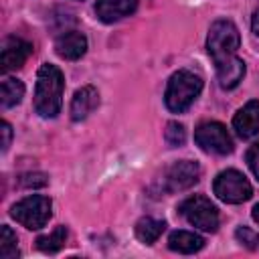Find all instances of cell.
<instances>
[{
  "label": "cell",
  "mask_w": 259,
  "mask_h": 259,
  "mask_svg": "<svg viewBox=\"0 0 259 259\" xmlns=\"http://www.w3.org/2000/svg\"><path fill=\"white\" fill-rule=\"evenodd\" d=\"M241 45L239 28L231 20H217L208 28L206 51L214 63L217 79L223 89H235L245 75V63L237 57Z\"/></svg>",
  "instance_id": "6da1fadb"
},
{
  "label": "cell",
  "mask_w": 259,
  "mask_h": 259,
  "mask_svg": "<svg viewBox=\"0 0 259 259\" xmlns=\"http://www.w3.org/2000/svg\"><path fill=\"white\" fill-rule=\"evenodd\" d=\"M65 79L57 65L45 63L36 73L34 85V111L40 117H57L63 105Z\"/></svg>",
  "instance_id": "7a4b0ae2"
},
{
  "label": "cell",
  "mask_w": 259,
  "mask_h": 259,
  "mask_svg": "<svg viewBox=\"0 0 259 259\" xmlns=\"http://www.w3.org/2000/svg\"><path fill=\"white\" fill-rule=\"evenodd\" d=\"M200 91H202V79L192 71L180 69L168 79L164 103L172 113H182L194 103Z\"/></svg>",
  "instance_id": "3957f363"
},
{
  "label": "cell",
  "mask_w": 259,
  "mask_h": 259,
  "mask_svg": "<svg viewBox=\"0 0 259 259\" xmlns=\"http://www.w3.org/2000/svg\"><path fill=\"white\" fill-rule=\"evenodd\" d=\"M51 214H53V202L49 196H42V194L26 196L16 204H12L10 208V217L30 231L42 229L49 223Z\"/></svg>",
  "instance_id": "277c9868"
},
{
  "label": "cell",
  "mask_w": 259,
  "mask_h": 259,
  "mask_svg": "<svg viewBox=\"0 0 259 259\" xmlns=\"http://www.w3.org/2000/svg\"><path fill=\"white\" fill-rule=\"evenodd\" d=\"M180 214L196 229L206 231V233H214L219 229V210L217 206L202 194H194L188 196L186 200L180 202L178 206Z\"/></svg>",
  "instance_id": "5b68a950"
},
{
  "label": "cell",
  "mask_w": 259,
  "mask_h": 259,
  "mask_svg": "<svg viewBox=\"0 0 259 259\" xmlns=\"http://www.w3.org/2000/svg\"><path fill=\"white\" fill-rule=\"evenodd\" d=\"M212 192L223 202L239 204V202H245L251 198L253 188H251L249 180L239 170L229 168V170H223L221 174H217V178L212 182Z\"/></svg>",
  "instance_id": "8992f818"
},
{
  "label": "cell",
  "mask_w": 259,
  "mask_h": 259,
  "mask_svg": "<svg viewBox=\"0 0 259 259\" xmlns=\"http://www.w3.org/2000/svg\"><path fill=\"white\" fill-rule=\"evenodd\" d=\"M194 142L200 150L208 154H231L233 152V140L227 132V127L219 121H204L194 132Z\"/></svg>",
  "instance_id": "52a82bcc"
},
{
  "label": "cell",
  "mask_w": 259,
  "mask_h": 259,
  "mask_svg": "<svg viewBox=\"0 0 259 259\" xmlns=\"http://www.w3.org/2000/svg\"><path fill=\"white\" fill-rule=\"evenodd\" d=\"M200 178V166L192 160H178L174 162L166 174H164V190L168 192H180L190 186H194Z\"/></svg>",
  "instance_id": "ba28073f"
},
{
  "label": "cell",
  "mask_w": 259,
  "mask_h": 259,
  "mask_svg": "<svg viewBox=\"0 0 259 259\" xmlns=\"http://www.w3.org/2000/svg\"><path fill=\"white\" fill-rule=\"evenodd\" d=\"M32 53V45L20 36H8L2 42V53H0V65H2V73L8 71H16L20 69L28 55Z\"/></svg>",
  "instance_id": "9c48e42d"
},
{
  "label": "cell",
  "mask_w": 259,
  "mask_h": 259,
  "mask_svg": "<svg viewBox=\"0 0 259 259\" xmlns=\"http://www.w3.org/2000/svg\"><path fill=\"white\" fill-rule=\"evenodd\" d=\"M233 127L239 138L251 140L259 134V101H247L233 117Z\"/></svg>",
  "instance_id": "30bf717a"
},
{
  "label": "cell",
  "mask_w": 259,
  "mask_h": 259,
  "mask_svg": "<svg viewBox=\"0 0 259 259\" xmlns=\"http://www.w3.org/2000/svg\"><path fill=\"white\" fill-rule=\"evenodd\" d=\"M138 8V0H97L95 2V14L101 22H117L130 14H134Z\"/></svg>",
  "instance_id": "8fae6325"
},
{
  "label": "cell",
  "mask_w": 259,
  "mask_h": 259,
  "mask_svg": "<svg viewBox=\"0 0 259 259\" xmlns=\"http://www.w3.org/2000/svg\"><path fill=\"white\" fill-rule=\"evenodd\" d=\"M55 51H57V55H59L61 59H65V61H77V59H81V57L85 55V51H87V38H85V34L79 32V30H67V32H63V34L57 38Z\"/></svg>",
  "instance_id": "7c38bea8"
},
{
  "label": "cell",
  "mask_w": 259,
  "mask_h": 259,
  "mask_svg": "<svg viewBox=\"0 0 259 259\" xmlns=\"http://www.w3.org/2000/svg\"><path fill=\"white\" fill-rule=\"evenodd\" d=\"M99 105V93L93 85H85L75 91L73 101H71V119L73 121H83L93 113Z\"/></svg>",
  "instance_id": "4fadbf2b"
},
{
  "label": "cell",
  "mask_w": 259,
  "mask_h": 259,
  "mask_svg": "<svg viewBox=\"0 0 259 259\" xmlns=\"http://www.w3.org/2000/svg\"><path fill=\"white\" fill-rule=\"evenodd\" d=\"M168 247L176 253H196L204 247V239L192 231H174L168 237Z\"/></svg>",
  "instance_id": "5bb4252c"
},
{
  "label": "cell",
  "mask_w": 259,
  "mask_h": 259,
  "mask_svg": "<svg viewBox=\"0 0 259 259\" xmlns=\"http://www.w3.org/2000/svg\"><path fill=\"white\" fill-rule=\"evenodd\" d=\"M24 97V83L16 77H6L0 85V103L4 109L18 105Z\"/></svg>",
  "instance_id": "9a60e30c"
},
{
  "label": "cell",
  "mask_w": 259,
  "mask_h": 259,
  "mask_svg": "<svg viewBox=\"0 0 259 259\" xmlns=\"http://www.w3.org/2000/svg\"><path fill=\"white\" fill-rule=\"evenodd\" d=\"M164 229H166V223L164 221L154 219V217H144L136 225V237L142 243L152 245V243H156L160 239V235L164 233Z\"/></svg>",
  "instance_id": "2e32d148"
},
{
  "label": "cell",
  "mask_w": 259,
  "mask_h": 259,
  "mask_svg": "<svg viewBox=\"0 0 259 259\" xmlns=\"http://www.w3.org/2000/svg\"><path fill=\"white\" fill-rule=\"evenodd\" d=\"M67 241V227L59 225L55 227L49 235H42L36 239V247L42 251V253H57Z\"/></svg>",
  "instance_id": "e0dca14e"
},
{
  "label": "cell",
  "mask_w": 259,
  "mask_h": 259,
  "mask_svg": "<svg viewBox=\"0 0 259 259\" xmlns=\"http://www.w3.org/2000/svg\"><path fill=\"white\" fill-rule=\"evenodd\" d=\"M16 243H18L16 233L8 225H2V229H0V257L2 259H16L20 255Z\"/></svg>",
  "instance_id": "ac0fdd59"
},
{
  "label": "cell",
  "mask_w": 259,
  "mask_h": 259,
  "mask_svg": "<svg viewBox=\"0 0 259 259\" xmlns=\"http://www.w3.org/2000/svg\"><path fill=\"white\" fill-rule=\"evenodd\" d=\"M164 140L170 148H178L184 144L186 140V132H184V125L182 123H176V121H170L164 130Z\"/></svg>",
  "instance_id": "d6986e66"
},
{
  "label": "cell",
  "mask_w": 259,
  "mask_h": 259,
  "mask_svg": "<svg viewBox=\"0 0 259 259\" xmlns=\"http://www.w3.org/2000/svg\"><path fill=\"white\" fill-rule=\"evenodd\" d=\"M235 237H237V241H239L243 247H247V249H257V247H259V233H255L253 229H249V227H245V225L235 231Z\"/></svg>",
  "instance_id": "ffe728a7"
},
{
  "label": "cell",
  "mask_w": 259,
  "mask_h": 259,
  "mask_svg": "<svg viewBox=\"0 0 259 259\" xmlns=\"http://www.w3.org/2000/svg\"><path fill=\"white\" fill-rule=\"evenodd\" d=\"M245 160H247L251 172L255 174V178L259 180V142H255V144L249 146V150L245 154Z\"/></svg>",
  "instance_id": "44dd1931"
},
{
  "label": "cell",
  "mask_w": 259,
  "mask_h": 259,
  "mask_svg": "<svg viewBox=\"0 0 259 259\" xmlns=\"http://www.w3.org/2000/svg\"><path fill=\"white\" fill-rule=\"evenodd\" d=\"M20 184L22 186H45L47 178H45V174H24Z\"/></svg>",
  "instance_id": "7402d4cb"
},
{
  "label": "cell",
  "mask_w": 259,
  "mask_h": 259,
  "mask_svg": "<svg viewBox=\"0 0 259 259\" xmlns=\"http://www.w3.org/2000/svg\"><path fill=\"white\" fill-rule=\"evenodd\" d=\"M2 152H6L8 150V146H10V140H12V127H10V123L8 121H2Z\"/></svg>",
  "instance_id": "603a6c76"
},
{
  "label": "cell",
  "mask_w": 259,
  "mask_h": 259,
  "mask_svg": "<svg viewBox=\"0 0 259 259\" xmlns=\"http://www.w3.org/2000/svg\"><path fill=\"white\" fill-rule=\"evenodd\" d=\"M251 28H253V32L259 36V6H257V10L253 12V18H251Z\"/></svg>",
  "instance_id": "cb8c5ba5"
},
{
  "label": "cell",
  "mask_w": 259,
  "mask_h": 259,
  "mask_svg": "<svg viewBox=\"0 0 259 259\" xmlns=\"http://www.w3.org/2000/svg\"><path fill=\"white\" fill-rule=\"evenodd\" d=\"M251 214H253V221H255V223H259V202L253 206V212H251Z\"/></svg>",
  "instance_id": "d4e9b609"
}]
</instances>
